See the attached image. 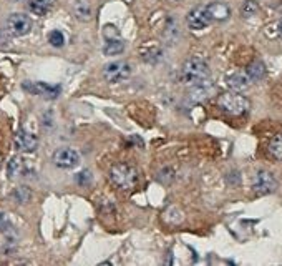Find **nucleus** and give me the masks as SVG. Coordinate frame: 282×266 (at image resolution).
Wrapping results in <instances>:
<instances>
[{
	"label": "nucleus",
	"mask_w": 282,
	"mask_h": 266,
	"mask_svg": "<svg viewBox=\"0 0 282 266\" xmlns=\"http://www.w3.org/2000/svg\"><path fill=\"white\" fill-rule=\"evenodd\" d=\"M123 48H125V44H123V42L119 40L118 37H115V39H108L107 44H105V47H103V53L108 55V57H115V55H118V53L123 52Z\"/></svg>",
	"instance_id": "nucleus-17"
},
{
	"label": "nucleus",
	"mask_w": 282,
	"mask_h": 266,
	"mask_svg": "<svg viewBox=\"0 0 282 266\" xmlns=\"http://www.w3.org/2000/svg\"><path fill=\"white\" fill-rule=\"evenodd\" d=\"M53 163L63 170H72L80 163V153L73 148H58L53 153Z\"/></svg>",
	"instance_id": "nucleus-7"
},
{
	"label": "nucleus",
	"mask_w": 282,
	"mask_h": 266,
	"mask_svg": "<svg viewBox=\"0 0 282 266\" xmlns=\"http://www.w3.org/2000/svg\"><path fill=\"white\" fill-rule=\"evenodd\" d=\"M15 2H27V0H15Z\"/></svg>",
	"instance_id": "nucleus-24"
},
{
	"label": "nucleus",
	"mask_w": 282,
	"mask_h": 266,
	"mask_svg": "<svg viewBox=\"0 0 282 266\" xmlns=\"http://www.w3.org/2000/svg\"><path fill=\"white\" fill-rule=\"evenodd\" d=\"M110 178L118 188L122 190H131L138 183V172L135 166L128 163H119L115 165L110 172Z\"/></svg>",
	"instance_id": "nucleus-2"
},
{
	"label": "nucleus",
	"mask_w": 282,
	"mask_h": 266,
	"mask_svg": "<svg viewBox=\"0 0 282 266\" xmlns=\"http://www.w3.org/2000/svg\"><path fill=\"white\" fill-rule=\"evenodd\" d=\"M27 172V163L22 157H13L9 165H7V173H9V178H17L22 177Z\"/></svg>",
	"instance_id": "nucleus-12"
},
{
	"label": "nucleus",
	"mask_w": 282,
	"mask_h": 266,
	"mask_svg": "<svg viewBox=\"0 0 282 266\" xmlns=\"http://www.w3.org/2000/svg\"><path fill=\"white\" fill-rule=\"evenodd\" d=\"M277 188V180L271 172L260 170L252 178V190L257 195H269Z\"/></svg>",
	"instance_id": "nucleus-6"
},
{
	"label": "nucleus",
	"mask_w": 282,
	"mask_h": 266,
	"mask_svg": "<svg viewBox=\"0 0 282 266\" xmlns=\"http://www.w3.org/2000/svg\"><path fill=\"white\" fill-rule=\"evenodd\" d=\"M24 88L32 95H42V97H47V99H55V97L60 93L58 87L47 85L44 82H27L24 83Z\"/></svg>",
	"instance_id": "nucleus-10"
},
{
	"label": "nucleus",
	"mask_w": 282,
	"mask_h": 266,
	"mask_svg": "<svg viewBox=\"0 0 282 266\" xmlns=\"http://www.w3.org/2000/svg\"><path fill=\"white\" fill-rule=\"evenodd\" d=\"M173 2H178V0H173Z\"/></svg>",
	"instance_id": "nucleus-26"
},
{
	"label": "nucleus",
	"mask_w": 282,
	"mask_h": 266,
	"mask_svg": "<svg viewBox=\"0 0 282 266\" xmlns=\"http://www.w3.org/2000/svg\"><path fill=\"white\" fill-rule=\"evenodd\" d=\"M228 85L234 92H243L251 85V79L246 73H232L231 77H228Z\"/></svg>",
	"instance_id": "nucleus-13"
},
{
	"label": "nucleus",
	"mask_w": 282,
	"mask_h": 266,
	"mask_svg": "<svg viewBox=\"0 0 282 266\" xmlns=\"http://www.w3.org/2000/svg\"><path fill=\"white\" fill-rule=\"evenodd\" d=\"M13 146L22 153H32L38 148V138L27 130H18L15 138H13Z\"/></svg>",
	"instance_id": "nucleus-8"
},
{
	"label": "nucleus",
	"mask_w": 282,
	"mask_h": 266,
	"mask_svg": "<svg viewBox=\"0 0 282 266\" xmlns=\"http://www.w3.org/2000/svg\"><path fill=\"white\" fill-rule=\"evenodd\" d=\"M209 79V67L203 59H189L183 64L181 82L188 87H197L206 83Z\"/></svg>",
	"instance_id": "nucleus-1"
},
{
	"label": "nucleus",
	"mask_w": 282,
	"mask_h": 266,
	"mask_svg": "<svg viewBox=\"0 0 282 266\" xmlns=\"http://www.w3.org/2000/svg\"><path fill=\"white\" fill-rule=\"evenodd\" d=\"M209 22H211V18L208 15L206 7H196V9H193L186 17V24H188L189 29H193V30L206 29Z\"/></svg>",
	"instance_id": "nucleus-9"
},
{
	"label": "nucleus",
	"mask_w": 282,
	"mask_h": 266,
	"mask_svg": "<svg viewBox=\"0 0 282 266\" xmlns=\"http://www.w3.org/2000/svg\"><path fill=\"white\" fill-rule=\"evenodd\" d=\"M0 162H2V155H0Z\"/></svg>",
	"instance_id": "nucleus-25"
},
{
	"label": "nucleus",
	"mask_w": 282,
	"mask_h": 266,
	"mask_svg": "<svg viewBox=\"0 0 282 266\" xmlns=\"http://www.w3.org/2000/svg\"><path fill=\"white\" fill-rule=\"evenodd\" d=\"M53 4H55V0H30L28 9H30V12L35 13V15L44 17L53 9Z\"/></svg>",
	"instance_id": "nucleus-14"
},
{
	"label": "nucleus",
	"mask_w": 282,
	"mask_h": 266,
	"mask_svg": "<svg viewBox=\"0 0 282 266\" xmlns=\"http://www.w3.org/2000/svg\"><path fill=\"white\" fill-rule=\"evenodd\" d=\"M32 30V18L25 13H12L7 18V32L15 37H24Z\"/></svg>",
	"instance_id": "nucleus-5"
},
{
	"label": "nucleus",
	"mask_w": 282,
	"mask_h": 266,
	"mask_svg": "<svg viewBox=\"0 0 282 266\" xmlns=\"http://www.w3.org/2000/svg\"><path fill=\"white\" fill-rule=\"evenodd\" d=\"M269 153L272 158L282 160V135H276L269 143Z\"/></svg>",
	"instance_id": "nucleus-18"
},
{
	"label": "nucleus",
	"mask_w": 282,
	"mask_h": 266,
	"mask_svg": "<svg viewBox=\"0 0 282 266\" xmlns=\"http://www.w3.org/2000/svg\"><path fill=\"white\" fill-rule=\"evenodd\" d=\"M48 42H50L53 47H63V44H65V37H63L62 32L52 30L50 33H48Z\"/></svg>",
	"instance_id": "nucleus-19"
},
{
	"label": "nucleus",
	"mask_w": 282,
	"mask_h": 266,
	"mask_svg": "<svg viewBox=\"0 0 282 266\" xmlns=\"http://www.w3.org/2000/svg\"><path fill=\"white\" fill-rule=\"evenodd\" d=\"M277 32H279V37L282 39V18L279 20V24H277Z\"/></svg>",
	"instance_id": "nucleus-23"
},
{
	"label": "nucleus",
	"mask_w": 282,
	"mask_h": 266,
	"mask_svg": "<svg viewBox=\"0 0 282 266\" xmlns=\"http://www.w3.org/2000/svg\"><path fill=\"white\" fill-rule=\"evenodd\" d=\"M73 13H75L76 18L87 22V20L91 18V7L88 5L87 0H75L73 2Z\"/></svg>",
	"instance_id": "nucleus-15"
},
{
	"label": "nucleus",
	"mask_w": 282,
	"mask_h": 266,
	"mask_svg": "<svg viewBox=\"0 0 282 266\" xmlns=\"http://www.w3.org/2000/svg\"><path fill=\"white\" fill-rule=\"evenodd\" d=\"M217 105H219V108L223 111H226V113H229L232 117L244 115L246 111L249 110L248 99H244L243 95H239V92H228V93L219 95Z\"/></svg>",
	"instance_id": "nucleus-3"
},
{
	"label": "nucleus",
	"mask_w": 282,
	"mask_h": 266,
	"mask_svg": "<svg viewBox=\"0 0 282 266\" xmlns=\"http://www.w3.org/2000/svg\"><path fill=\"white\" fill-rule=\"evenodd\" d=\"M7 228H9V218L5 213H0V232H5Z\"/></svg>",
	"instance_id": "nucleus-22"
},
{
	"label": "nucleus",
	"mask_w": 282,
	"mask_h": 266,
	"mask_svg": "<svg viewBox=\"0 0 282 266\" xmlns=\"http://www.w3.org/2000/svg\"><path fill=\"white\" fill-rule=\"evenodd\" d=\"M246 75L249 77L251 82H259L266 77V67L263 62H252L246 70Z\"/></svg>",
	"instance_id": "nucleus-16"
},
{
	"label": "nucleus",
	"mask_w": 282,
	"mask_h": 266,
	"mask_svg": "<svg viewBox=\"0 0 282 266\" xmlns=\"http://www.w3.org/2000/svg\"><path fill=\"white\" fill-rule=\"evenodd\" d=\"M256 12H257L256 2H252V0H248V2H244V5H243V15L244 17H251Z\"/></svg>",
	"instance_id": "nucleus-20"
},
{
	"label": "nucleus",
	"mask_w": 282,
	"mask_h": 266,
	"mask_svg": "<svg viewBox=\"0 0 282 266\" xmlns=\"http://www.w3.org/2000/svg\"><path fill=\"white\" fill-rule=\"evenodd\" d=\"M206 10H208L209 18L211 20H217V22H223V20L229 18V15H231L229 5H226L223 2H213V4H209L206 7Z\"/></svg>",
	"instance_id": "nucleus-11"
},
{
	"label": "nucleus",
	"mask_w": 282,
	"mask_h": 266,
	"mask_svg": "<svg viewBox=\"0 0 282 266\" xmlns=\"http://www.w3.org/2000/svg\"><path fill=\"white\" fill-rule=\"evenodd\" d=\"M131 75V65L125 60H115L105 65L103 77L108 83H122Z\"/></svg>",
	"instance_id": "nucleus-4"
},
{
	"label": "nucleus",
	"mask_w": 282,
	"mask_h": 266,
	"mask_svg": "<svg viewBox=\"0 0 282 266\" xmlns=\"http://www.w3.org/2000/svg\"><path fill=\"white\" fill-rule=\"evenodd\" d=\"M15 197L18 198L20 203H25L28 198H30V193H28V192L25 190V188L22 186V188H18V190L15 192Z\"/></svg>",
	"instance_id": "nucleus-21"
}]
</instances>
